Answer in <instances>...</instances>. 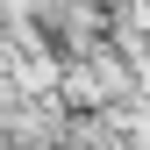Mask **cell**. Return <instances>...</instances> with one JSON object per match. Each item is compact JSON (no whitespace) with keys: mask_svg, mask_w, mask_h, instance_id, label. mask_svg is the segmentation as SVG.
Returning <instances> with one entry per match:
<instances>
[{"mask_svg":"<svg viewBox=\"0 0 150 150\" xmlns=\"http://www.w3.org/2000/svg\"><path fill=\"white\" fill-rule=\"evenodd\" d=\"M122 129H129V143H136V150H150V93L122 107Z\"/></svg>","mask_w":150,"mask_h":150,"instance_id":"cell-1","label":"cell"}]
</instances>
